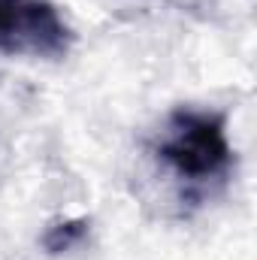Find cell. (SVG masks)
Segmentation results:
<instances>
[{"instance_id":"obj_1","label":"cell","mask_w":257,"mask_h":260,"mask_svg":"<svg viewBox=\"0 0 257 260\" xmlns=\"http://www.w3.org/2000/svg\"><path fill=\"white\" fill-rule=\"evenodd\" d=\"M154 157L188 191L221 185L236 160L227 136V115L206 106L173 109L154 142Z\"/></svg>"},{"instance_id":"obj_2","label":"cell","mask_w":257,"mask_h":260,"mask_svg":"<svg viewBox=\"0 0 257 260\" xmlns=\"http://www.w3.org/2000/svg\"><path fill=\"white\" fill-rule=\"evenodd\" d=\"M73 46V30L49 0H0V52L9 58L58 61Z\"/></svg>"},{"instance_id":"obj_3","label":"cell","mask_w":257,"mask_h":260,"mask_svg":"<svg viewBox=\"0 0 257 260\" xmlns=\"http://www.w3.org/2000/svg\"><path fill=\"white\" fill-rule=\"evenodd\" d=\"M88 230H91L88 218H67V221H58V224H52V227L43 233V248H46L49 254H64L70 248L82 245V239L88 236Z\"/></svg>"}]
</instances>
